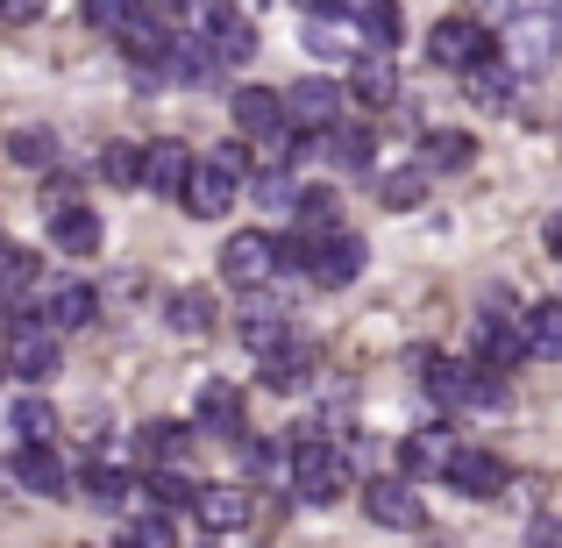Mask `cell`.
<instances>
[{
	"mask_svg": "<svg viewBox=\"0 0 562 548\" xmlns=\"http://www.w3.org/2000/svg\"><path fill=\"white\" fill-rule=\"evenodd\" d=\"M93 314H100V300H93V286H79V278H57V286L43 292V328L50 335L93 328Z\"/></svg>",
	"mask_w": 562,
	"mask_h": 548,
	"instance_id": "cell-17",
	"label": "cell"
},
{
	"mask_svg": "<svg viewBox=\"0 0 562 548\" xmlns=\"http://www.w3.org/2000/svg\"><path fill=\"white\" fill-rule=\"evenodd\" d=\"M349 22H357L363 43H371V57H392V43H398V8H384V0H357V8H349Z\"/></svg>",
	"mask_w": 562,
	"mask_h": 548,
	"instance_id": "cell-32",
	"label": "cell"
},
{
	"mask_svg": "<svg viewBox=\"0 0 562 548\" xmlns=\"http://www.w3.org/2000/svg\"><path fill=\"white\" fill-rule=\"evenodd\" d=\"M427 57H435L441 71H463V79H470L477 65H492V57H498V36L477 22V14H441L435 36H427Z\"/></svg>",
	"mask_w": 562,
	"mask_h": 548,
	"instance_id": "cell-5",
	"label": "cell"
},
{
	"mask_svg": "<svg viewBox=\"0 0 562 548\" xmlns=\"http://www.w3.org/2000/svg\"><path fill=\"white\" fill-rule=\"evenodd\" d=\"M285 478H292V492H300L306 506H335V499L363 492L357 484V456H349L342 441H328V435L285 441Z\"/></svg>",
	"mask_w": 562,
	"mask_h": 548,
	"instance_id": "cell-1",
	"label": "cell"
},
{
	"mask_svg": "<svg viewBox=\"0 0 562 548\" xmlns=\"http://www.w3.org/2000/svg\"><path fill=\"white\" fill-rule=\"evenodd\" d=\"M206 165L228 171L235 186H249V150H243V143H221V150H206Z\"/></svg>",
	"mask_w": 562,
	"mask_h": 548,
	"instance_id": "cell-44",
	"label": "cell"
},
{
	"mask_svg": "<svg viewBox=\"0 0 562 548\" xmlns=\"http://www.w3.org/2000/svg\"><path fill=\"white\" fill-rule=\"evenodd\" d=\"M192 427H200V435H214V441H243V435H249L243 392H235L228 378H206L200 399H192Z\"/></svg>",
	"mask_w": 562,
	"mask_h": 548,
	"instance_id": "cell-10",
	"label": "cell"
},
{
	"mask_svg": "<svg viewBox=\"0 0 562 548\" xmlns=\"http://www.w3.org/2000/svg\"><path fill=\"white\" fill-rule=\"evenodd\" d=\"M328 157L349 171V179H371V165H378V143H371V128H349V122H342V128L328 136Z\"/></svg>",
	"mask_w": 562,
	"mask_h": 548,
	"instance_id": "cell-33",
	"label": "cell"
},
{
	"mask_svg": "<svg viewBox=\"0 0 562 548\" xmlns=\"http://www.w3.org/2000/svg\"><path fill=\"white\" fill-rule=\"evenodd\" d=\"M263 384H271V392H300V384H314V349L285 343L278 357H263Z\"/></svg>",
	"mask_w": 562,
	"mask_h": 548,
	"instance_id": "cell-34",
	"label": "cell"
},
{
	"mask_svg": "<svg viewBox=\"0 0 562 548\" xmlns=\"http://www.w3.org/2000/svg\"><path fill=\"white\" fill-rule=\"evenodd\" d=\"M8 427H14V449H50V441H57V406L29 392V399L8 406Z\"/></svg>",
	"mask_w": 562,
	"mask_h": 548,
	"instance_id": "cell-24",
	"label": "cell"
},
{
	"mask_svg": "<svg viewBox=\"0 0 562 548\" xmlns=\"http://www.w3.org/2000/svg\"><path fill=\"white\" fill-rule=\"evenodd\" d=\"M143 492H150L157 499V513H192V499H200V484H192L186 478V470H150V484H143Z\"/></svg>",
	"mask_w": 562,
	"mask_h": 548,
	"instance_id": "cell-40",
	"label": "cell"
},
{
	"mask_svg": "<svg viewBox=\"0 0 562 548\" xmlns=\"http://www.w3.org/2000/svg\"><path fill=\"white\" fill-rule=\"evenodd\" d=\"M363 513H371L378 527H392V535H420L427 527V506L406 478H371L363 484Z\"/></svg>",
	"mask_w": 562,
	"mask_h": 548,
	"instance_id": "cell-12",
	"label": "cell"
},
{
	"mask_svg": "<svg viewBox=\"0 0 562 548\" xmlns=\"http://www.w3.org/2000/svg\"><path fill=\"white\" fill-rule=\"evenodd\" d=\"M470 157H477V136H463V128H427V143H420L427 179H435V171H470Z\"/></svg>",
	"mask_w": 562,
	"mask_h": 548,
	"instance_id": "cell-25",
	"label": "cell"
},
{
	"mask_svg": "<svg viewBox=\"0 0 562 548\" xmlns=\"http://www.w3.org/2000/svg\"><path fill=\"white\" fill-rule=\"evenodd\" d=\"M165 321H171L179 335H206V328H214V292H206V286H186V292H171Z\"/></svg>",
	"mask_w": 562,
	"mask_h": 548,
	"instance_id": "cell-36",
	"label": "cell"
},
{
	"mask_svg": "<svg viewBox=\"0 0 562 548\" xmlns=\"http://www.w3.org/2000/svg\"><path fill=\"white\" fill-rule=\"evenodd\" d=\"M378 200L398 206V214H406V206H420V200H427V171L413 165V171H392V179H378Z\"/></svg>",
	"mask_w": 562,
	"mask_h": 548,
	"instance_id": "cell-43",
	"label": "cell"
},
{
	"mask_svg": "<svg viewBox=\"0 0 562 548\" xmlns=\"http://www.w3.org/2000/svg\"><path fill=\"white\" fill-rule=\"evenodd\" d=\"M363 264H371V243L349 235V228H335L328 243H314V257H306V286L342 292V286H357V278H363Z\"/></svg>",
	"mask_w": 562,
	"mask_h": 548,
	"instance_id": "cell-9",
	"label": "cell"
},
{
	"mask_svg": "<svg viewBox=\"0 0 562 548\" xmlns=\"http://www.w3.org/2000/svg\"><path fill=\"white\" fill-rule=\"evenodd\" d=\"M0 335H8V370L14 378H50L57 370V335L43 328V314H22V306H14V314L0 321Z\"/></svg>",
	"mask_w": 562,
	"mask_h": 548,
	"instance_id": "cell-8",
	"label": "cell"
},
{
	"mask_svg": "<svg viewBox=\"0 0 562 548\" xmlns=\"http://www.w3.org/2000/svg\"><path fill=\"white\" fill-rule=\"evenodd\" d=\"M541 243H549V257H555V264H562V214H555V221H549V235H541Z\"/></svg>",
	"mask_w": 562,
	"mask_h": 548,
	"instance_id": "cell-47",
	"label": "cell"
},
{
	"mask_svg": "<svg viewBox=\"0 0 562 548\" xmlns=\"http://www.w3.org/2000/svg\"><path fill=\"white\" fill-rule=\"evenodd\" d=\"M100 179L108 186H143V143H108V150H100Z\"/></svg>",
	"mask_w": 562,
	"mask_h": 548,
	"instance_id": "cell-41",
	"label": "cell"
},
{
	"mask_svg": "<svg viewBox=\"0 0 562 548\" xmlns=\"http://www.w3.org/2000/svg\"><path fill=\"white\" fill-rule=\"evenodd\" d=\"M79 492L93 499L100 513H122L128 499H136V484H128V470H114V463H93V470H86V478H79Z\"/></svg>",
	"mask_w": 562,
	"mask_h": 548,
	"instance_id": "cell-35",
	"label": "cell"
},
{
	"mask_svg": "<svg viewBox=\"0 0 562 548\" xmlns=\"http://www.w3.org/2000/svg\"><path fill=\"white\" fill-rule=\"evenodd\" d=\"M0 370H8V357H0Z\"/></svg>",
	"mask_w": 562,
	"mask_h": 548,
	"instance_id": "cell-48",
	"label": "cell"
},
{
	"mask_svg": "<svg viewBox=\"0 0 562 548\" xmlns=\"http://www.w3.org/2000/svg\"><path fill=\"white\" fill-rule=\"evenodd\" d=\"M335 186H306L300 192V206H292V235H306V243H328L335 235Z\"/></svg>",
	"mask_w": 562,
	"mask_h": 548,
	"instance_id": "cell-28",
	"label": "cell"
},
{
	"mask_svg": "<svg viewBox=\"0 0 562 548\" xmlns=\"http://www.w3.org/2000/svg\"><path fill=\"white\" fill-rule=\"evenodd\" d=\"M520 357H527V314L520 321H506V314L470 321V364H484V370H498V378H506Z\"/></svg>",
	"mask_w": 562,
	"mask_h": 548,
	"instance_id": "cell-11",
	"label": "cell"
},
{
	"mask_svg": "<svg viewBox=\"0 0 562 548\" xmlns=\"http://www.w3.org/2000/svg\"><path fill=\"white\" fill-rule=\"evenodd\" d=\"M192 171H200V157L186 150V143H143V186L157 192V200H186V186H192Z\"/></svg>",
	"mask_w": 562,
	"mask_h": 548,
	"instance_id": "cell-15",
	"label": "cell"
},
{
	"mask_svg": "<svg viewBox=\"0 0 562 548\" xmlns=\"http://www.w3.org/2000/svg\"><path fill=\"white\" fill-rule=\"evenodd\" d=\"M535 548H562V527H555V521H541V527H535Z\"/></svg>",
	"mask_w": 562,
	"mask_h": 548,
	"instance_id": "cell-46",
	"label": "cell"
},
{
	"mask_svg": "<svg viewBox=\"0 0 562 548\" xmlns=\"http://www.w3.org/2000/svg\"><path fill=\"white\" fill-rule=\"evenodd\" d=\"M349 100H357V108H392L398 100V65L363 51L357 65H349Z\"/></svg>",
	"mask_w": 562,
	"mask_h": 548,
	"instance_id": "cell-22",
	"label": "cell"
},
{
	"mask_svg": "<svg viewBox=\"0 0 562 548\" xmlns=\"http://www.w3.org/2000/svg\"><path fill=\"white\" fill-rule=\"evenodd\" d=\"M8 157L22 171H50L57 165V136L50 128H8Z\"/></svg>",
	"mask_w": 562,
	"mask_h": 548,
	"instance_id": "cell-38",
	"label": "cell"
},
{
	"mask_svg": "<svg viewBox=\"0 0 562 548\" xmlns=\"http://www.w3.org/2000/svg\"><path fill=\"white\" fill-rule=\"evenodd\" d=\"M349 43H357L349 8H306V51H314V57H342V65H357Z\"/></svg>",
	"mask_w": 562,
	"mask_h": 548,
	"instance_id": "cell-21",
	"label": "cell"
},
{
	"mask_svg": "<svg viewBox=\"0 0 562 548\" xmlns=\"http://www.w3.org/2000/svg\"><path fill=\"white\" fill-rule=\"evenodd\" d=\"M214 51H206V36H192V29H179L171 36V57H165V71H157V86H206L214 79Z\"/></svg>",
	"mask_w": 562,
	"mask_h": 548,
	"instance_id": "cell-20",
	"label": "cell"
},
{
	"mask_svg": "<svg viewBox=\"0 0 562 548\" xmlns=\"http://www.w3.org/2000/svg\"><path fill=\"white\" fill-rule=\"evenodd\" d=\"M420 370H427V399H435L441 413H456V406H498V399H506V378L484 370V364H470V357H420Z\"/></svg>",
	"mask_w": 562,
	"mask_h": 548,
	"instance_id": "cell-2",
	"label": "cell"
},
{
	"mask_svg": "<svg viewBox=\"0 0 562 548\" xmlns=\"http://www.w3.org/2000/svg\"><path fill=\"white\" fill-rule=\"evenodd\" d=\"M192 521H200L206 535H243V527H249V492H243V484H200Z\"/></svg>",
	"mask_w": 562,
	"mask_h": 548,
	"instance_id": "cell-18",
	"label": "cell"
},
{
	"mask_svg": "<svg viewBox=\"0 0 562 548\" xmlns=\"http://www.w3.org/2000/svg\"><path fill=\"white\" fill-rule=\"evenodd\" d=\"M463 93L477 100L484 114H506V108H513V93H520V79H513V71H506V65L492 57V65H477V71L463 79Z\"/></svg>",
	"mask_w": 562,
	"mask_h": 548,
	"instance_id": "cell-31",
	"label": "cell"
},
{
	"mask_svg": "<svg viewBox=\"0 0 562 548\" xmlns=\"http://www.w3.org/2000/svg\"><path fill=\"white\" fill-rule=\"evenodd\" d=\"M36 278H43V257H36V249H14V243L0 249V321L14 314V300H22Z\"/></svg>",
	"mask_w": 562,
	"mask_h": 548,
	"instance_id": "cell-30",
	"label": "cell"
},
{
	"mask_svg": "<svg viewBox=\"0 0 562 548\" xmlns=\"http://www.w3.org/2000/svg\"><path fill=\"white\" fill-rule=\"evenodd\" d=\"M441 478H449L463 499H498L513 484V470H506V456H492V449H456V463L441 470Z\"/></svg>",
	"mask_w": 562,
	"mask_h": 548,
	"instance_id": "cell-16",
	"label": "cell"
},
{
	"mask_svg": "<svg viewBox=\"0 0 562 548\" xmlns=\"http://www.w3.org/2000/svg\"><path fill=\"white\" fill-rule=\"evenodd\" d=\"M228 114H235V136H257V143L285 136V93L278 86H235Z\"/></svg>",
	"mask_w": 562,
	"mask_h": 548,
	"instance_id": "cell-13",
	"label": "cell"
},
{
	"mask_svg": "<svg viewBox=\"0 0 562 548\" xmlns=\"http://www.w3.org/2000/svg\"><path fill=\"white\" fill-rule=\"evenodd\" d=\"M186 22L206 29V51H214L221 71H235V65H249V57H257V22H249L243 8H192Z\"/></svg>",
	"mask_w": 562,
	"mask_h": 548,
	"instance_id": "cell-7",
	"label": "cell"
},
{
	"mask_svg": "<svg viewBox=\"0 0 562 548\" xmlns=\"http://www.w3.org/2000/svg\"><path fill=\"white\" fill-rule=\"evenodd\" d=\"M456 449H463V441H456V427L449 421H427V427H413L406 435V449H398V478H435V470H449L456 463Z\"/></svg>",
	"mask_w": 562,
	"mask_h": 548,
	"instance_id": "cell-14",
	"label": "cell"
},
{
	"mask_svg": "<svg viewBox=\"0 0 562 548\" xmlns=\"http://www.w3.org/2000/svg\"><path fill=\"white\" fill-rule=\"evenodd\" d=\"M0 249H8V243H0Z\"/></svg>",
	"mask_w": 562,
	"mask_h": 548,
	"instance_id": "cell-49",
	"label": "cell"
},
{
	"mask_svg": "<svg viewBox=\"0 0 562 548\" xmlns=\"http://www.w3.org/2000/svg\"><path fill=\"white\" fill-rule=\"evenodd\" d=\"M100 214L93 206H71V214H50V249H65V257H93L100 249Z\"/></svg>",
	"mask_w": 562,
	"mask_h": 548,
	"instance_id": "cell-26",
	"label": "cell"
},
{
	"mask_svg": "<svg viewBox=\"0 0 562 548\" xmlns=\"http://www.w3.org/2000/svg\"><path fill=\"white\" fill-rule=\"evenodd\" d=\"M562 43H555V14L549 8H520L506 22V36H498V65L513 71V79H541V71H555Z\"/></svg>",
	"mask_w": 562,
	"mask_h": 548,
	"instance_id": "cell-3",
	"label": "cell"
},
{
	"mask_svg": "<svg viewBox=\"0 0 562 548\" xmlns=\"http://www.w3.org/2000/svg\"><path fill=\"white\" fill-rule=\"evenodd\" d=\"M300 179H292V171H257V179H249V200L257 206H271V214H292V206H300Z\"/></svg>",
	"mask_w": 562,
	"mask_h": 548,
	"instance_id": "cell-39",
	"label": "cell"
},
{
	"mask_svg": "<svg viewBox=\"0 0 562 548\" xmlns=\"http://www.w3.org/2000/svg\"><path fill=\"white\" fill-rule=\"evenodd\" d=\"M235 335H243L257 357H278V349H285V314H278L271 300H257V306H243V314H235Z\"/></svg>",
	"mask_w": 562,
	"mask_h": 548,
	"instance_id": "cell-27",
	"label": "cell"
},
{
	"mask_svg": "<svg viewBox=\"0 0 562 548\" xmlns=\"http://www.w3.org/2000/svg\"><path fill=\"white\" fill-rule=\"evenodd\" d=\"M122 548H179V521L171 513H143V521H128Z\"/></svg>",
	"mask_w": 562,
	"mask_h": 548,
	"instance_id": "cell-42",
	"label": "cell"
},
{
	"mask_svg": "<svg viewBox=\"0 0 562 548\" xmlns=\"http://www.w3.org/2000/svg\"><path fill=\"white\" fill-rule=\"evenodd\" d=\"M527 357H562V300L527 306Z\"/></svg>",
	"mask_w": 562,
	"mask_h": 548,
	"instance_id": "cell-37",
	"label": "cell"
},
{
	"mask_svg": "<svg viewBox=\"0 0 562 548\" xmlns=\"http://www.w3.org/2000/svg\"><path fill=\"white\" fill-rule=\"evenodd\" d=\"M86 22H93V29H114V36H122V22H128V0H93V8H86Z\"/></svg>",
	"mask_w": 562,
	"mask_h": 548,
	"instance_id": "cell-45",
	"label": "cell"
},
{
	"mask_svg": "<svg viewBox=\"0 0 562 548\" xmlns=\"http://www.w3.org/2000/svg\"><path fill=\"white\" fill-rule=\"evenodd\" d=\"M136 449L150 456L157 470H179L186 456H192V427H179V421H150V427L136 435Z\"/></svg>",
	"mask_w": 562,
	"mask_h": 548,
	"instance_id": "cell-29",
	"label": "cell"
},
{
	"mask_svg": "<svg viewBox=\"0 0 562 548\" xmlns=\"http://www.w3.org/2000/svg\"><path fill=\"white\" fill-rule=\"evenodd\" d=\"M342 108H349V86H335V79H292L285 86V128L292 136L328 143L342 128Z\"/></svg>",
	"mask_w": 562,
	"mask_h": 548,
	"instance_id": "cell-4",
	"label": "cell"
},
{
	"mask_svg": "<svg viewBox=\"0 0 562 548\" xmlns=\"http://www.w3.org/2000/svg\"><path fill=\"white\" fill-rule=\"evenodd\" d=\"M179 206H186L192 221H221V214L235 206V179H228V171H214V165L200 157V171H192V186H186Z\"/></svg>",
	"mask_w": 562,
	"mask_h": 548,
	"instance_id": "cell-23",
	"label": "cell"
},
{
	"mask_svg": "<svg viewBox=\"0 0 562 548\" xmlns=\"http://www.w3.org/2000/svg\"><path fill=\"white\" fill-rule=\"evenodd\" d=\"M8 478L22 484V492H36V499H65V492H71L65 456H57V449H14V456H8Z\"/></svg>",
	"mask_w": 562,
	"mask_h": 548,
	"instance_id": "cell-19",
	"label": "cell"
},
{
	"mask_svg": "<svg viewBox=\"0 0 562 548\" xmlns=\"http://www.w3.org/2000/svg\"><path fill=\"white\" fill-rule=\"evenodd\" d=\"M278 271H285V257H278V235H263V228H235L228 243H221V278H228L235 292H263Z\"/></svg>",
	"mask_w": 562,
	"mask_h": 548,
	"instance_id": "cell-6",
	"label": "cell"
}]
</instances>
